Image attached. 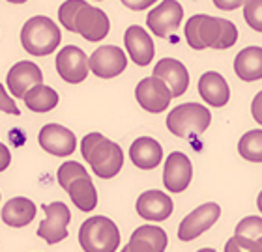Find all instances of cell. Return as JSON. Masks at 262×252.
Segmentation results:
<instances>
[{
	"label": "cell",
	"instance_id": "obj_13",
	"mask_svg": "<svg viewBox=\"0 0 262 252\" xmlns=\"http://www.w3.org/2000/svg\"><path fill=\"white\" fill-rule=\"evenodd\" d=\"M111 21L103 10L96 6H90L88 2L81 6L79 15L75 21V34H81L88 41H101L109 34Z\"/></svg>",
	"mask_w": 262,
	"mask_h": 252
},
{
	"label": "cell",
	"instance_id": "obj_22",
	"mask_svg": "<svg viewBox=\"0 0 262 252\" xmlns=\"http://www.w3.org/2000/svg\"><path fill=\"white\" fill-rule=\"evenodd\" d=\"M199 93L210 107H225L230 99L229 83L217 71H206L199 79Z\"/></svg>",
	"mask_w": 262,
	"mask_h": 252
},
{
	"label": "cell",
	"instance_id": "obj_35",
	"mask_svg": "<svg viewBox=\"0 0 262 252\" xmlns=\"http://www.w3.org/2000/svg\"><path fill=\"white\" fill-rule=\"evenodd\" d=\"M0 149H2V154H4V165L0 166V170H4L6 166H8V163H10V154H8V148H6V146H0Z\"/></svg>",
	"mask_w": 262,
	"mask_h": 252
},
{
	"label": "cell",
	"instance_id": "obj_23",
	"mask_svg": "<svg viewBox=\"0 0 262 252\" xmlns=\"http://www.w3.org/2000/svg\"><path fill=\"white\" fill-rule=\"evenodd\" d=\"M36 213H38V208L30 198L15 196L4 204L2 220L11 228H23V226H28L32 222Z\"/></svg>",
	"mask_w": 262,
	"mask_h": 252
},
{
	"label": "cell",
	"instance_id": "obj_24",
	"mask_svg": "<svg viewBox=\"0 0 262 252\" xmlns=\"http://www.w3.org/2000/svg\"><path fill=\"white\" fill-rule=\"evenodd\" d=\"M236 75L246 81H260L262 79V47H246L234 58Z\"/></svg>",
	"mask_w": 262,
	"mask_h": 252
},
{
	"label": "cell",
	"instance_id": "obj_21",
	"mask_svg": "<svg viewBox=\"0 0 262 252\" xmlns=\"http://www.w3.org/2000/svg\"><path fill=\"white\" fill-rule=\"evenodd\" d=\"M129 159L141 170H154L163 161V148L158 140L150 137L137 138L129 148Z\"/></svg>",
	"mask_w": 262,
	"mask_h": 252
},
{
	"label": "cell",
	"instance_id": "obj_17",
	"mask_svg": "<svg viewBox=\"0 0 262 252\" xmlns=\"http://www.w3.org/2000/svg\"><path fill=\"white\" fill-rule=\"evenodd\" d=\"M174 204L167 196L163 191L152 189V191L142 192L139 200H137V213L141 215L142 219L152 220V222H161V220L169 219L172 215Z\"/></svg>",
	"mask_w": 262,
	"mask_h": 252
},
{
	"label": "cell",
	"instance_id": "obj_28",
	"mask_svg": "<svg viewBox=\"0 0 262 252\" xmlns=\"http://www.w3.org/2000/svg\"><path fill=\"white\" fill-rule=\"evenodd\" d=\"M234 234L236 236H244V237H249V239H260L262 237V219L260 217H246V219H242L234 228Z\"/></svg>",
	"mask_w": 262,
	"mask_h": 252
},
{
	"label": "cell",
	"instance_id": "obj_16",
	"mask_svg": "<svg viewBox=\"0 0 262 252\" xmlns=\"http://www.w3.org/2000/svg\"><path fill=\"white\" fill-rule=\"evenodd\" d=\"M43 73L34 62H17L15 66L8 71V77H6V84H8V90L13 97H21L25 99L30 90L38 84H43Z\"/></svg>",
	"mask_w": 262,
	"mask_h": 252
},
{
	"label": "cell",
	"instance_id": "obj_25",
	"mask_svg": "<svg viewBox=\"0 0 262 252\" xmlns=\"http://www.w3.org/2000/svg\"><path fill=\"white\" fill-rule=\"evenodd\" d=\"M58 101H60L58 92H55L53 88L45 86V84L34 86L25 95V105L28 107V110H34V112H49L58 105Z\"/></svg>",
	"mask_w": 262,
	"mask_h": 252
},
{
	"label": "cell",
	"instance_id": "obj_5",
	"mask_svg": "<svg viewBox=\"0 0 262 252\" xmlns=\"http://www.w3.org/2000/svg\"><path fill=\"white\" fill-rule=\"evenodd\" d=\"M79 243L84 252H116L120 247V230L109 217L94 215L81 224Z\"/></svg>",
	"mask_w": 262,
	"mask_h": 252
},
{
	"label": "cell",
	"instance_id": "obj_38",
	"mask_svg": "<svg viewBox=\"0 0 262 252\" xmlns=\"http://www.w3.org/2000/svg\"><path fill=\"white\" fill-rule=\"evenodd\" d=\"M196 252H217V250H213V248H201V250H196Z\"/></svg>",
	"mask_w": 262,
	"mask_h": 252
},
{
	"label": "cell",
	"instance_id": "obj_37",
	"mask_svg": "<svg viewBox=\"0 0 262 252\" xmlns=\"http://www.w3.org/2000/svg\"><path fill=\"white\" fill-rule=\"evenodd\" d=\"M6 2H11V4H23V2H27V0H6Z\"/></svg>",
	"mask_w": 262,
	"mask_h": 252
},
{
	"label": "cell",
	"instance_id": "obj_3",
	"mask_svg": "<svg viewBox=\"0 0 262 252\" xmlns=\"http://www.w3.org/2000/svg\"><path fill=\"white\" fill-rule=\"evenodd\" d=\"M58 183L68 194L71 202L75 204L79 211H94L98 206V191L94 187L86 168L81 163L75 161H66L64 165L58 168Z\"/></svg>",
	"mask_w": 262,
	"mask_h": 252
},
{
	"label": "cell",
	"instance_id": "obj_6",
	"mask_svg": "<svg viewBox=\"0 0 262 252\" xmlns=\"http://www.w3.org/2000/svg\"><path fill=\"white\" fill-rule=\"evenodd\" d=\"M210 123H212L210 109L199 103H182L167 116V129L178 138L202 135L210 127Z\"/></svg>",
	"mask_w": 262,
	"mask_h": 252
},
{
	"label": "cell",
	"instance_id": "obj_32",
	"mask_svg": "<svg viewBox=\"0 0 262 252\" xmlns=\"http://www.w3.org/2000/svg\"><path fill=\"white\" fill-rule=\"evenodd\" d=\"M251 114H253V118H255V121H258L262 125V90L255 95V99H253Z\"/></svg>",
	"mask_w": 262,
	"mask_h": 252
},
{
	"label": "cell",
	"instance_id": "obj_11",
	"mask_svg": "<svg viewBox=\"0 0 262 252\" xmlns=\"http://www.w3.org/2000/svg\"><path fill=\"white\" fill-rule=\"evenodd\" d=\"M56 71L66 83L79 84L88 77L90 71V58L84 51L75 45H68L56 55Z\"/></svg>",
	"mask_w": 262,
	"mask_h": 252
},
{
	"label": "cell",
	"instance_id": "obj_26",
	"mask_svg": "<svg viewBox=\"0 0 262 252\" xmlns=\"http://www.w3.org/2000/svg\"><path fill=\"white\" fill-rule=\"evenodd\" d=\"M238 152L246 161L262 163V129L247 131L238 142Z\"/></svg>",
	"mask_w": 262,
	"mask_h": 252
},
{
	"label": "cell",
	"instance_id": "obj_19",
	"mask_svg": "<svg viewBox=\"0 0 262 252\" xmlns=\"http://www.w3.org/2000/svg\"><path fill=\"white\" fill-rule=\"evenodd\" d=\"M154 77H159L161 81L169 84L174 97H180L189 88V73L186 66L176 58H163L154 67Z\"/></svg>",
	"mask_w": 262,
	"mask_h": 252
},
{
	"label": "cell",
	"instance_id": "obj_30",
	"mask_svg": "<svg viewBox=\"0 0 262 252\" xmlns=\"http://www.w3.org/2000/svg\"><path fill=\"white\" fill-rule=\"evenodd\" d=\"M244 17L255 32H262V0H247L244 4Z\"/></svg>",
	"mask_w": 262,
	"mask_h": 252
},
{
	"label": "cell",
	"instance_id": "obj_31",
	"mask_svg": "<svg viewBox=\"0 0 262 252\" xmlns=\"http://www.w3.org/2000/svg\"><path fill=\"white\" fill-rule=\"evenodd\" d=\"M120 2L126 6V8H129V10L142 11V10H146V8H150V6H152L154 2H158V0H120Z\"/></svg>",
	"mask_w": 262,
	"mask_h": 252
},
{
	"label": "cell",
	"instance_id": "obj_9",
	"mask_svg": "<svg viewBox=\"0 0 262 252\" xmlns=\"http://www.w3.org/2000/svg\"><path fill=\"white\" fill-rule=\"evenodd\" d=\"M221 217V208L215 202H208L193 209L186 219L178 226V239L180 241H193L199 236H202L206 230H210L217 219Z\"/></svg>",
	"mask_w": 262,
	"mask_h": 252
},
{
	"label": "cell",
	"instance_id": "obj_1",
	"mask_svg": "<svg viewBox=\"0 0 262 252\" xmlns=\"http://www.w3.org/2000/svg\"><path fill=\"white\" fill-rule=\"evenodd\" d=\"M186 39L195 51L230 49L238 41V28L229 19L199 13L186 22Z\"/></svg>",
	"mask_w": 262,
	"mask_h": 252
},
{
	"label": "cell",
	"instance_id": "obj_27",
	"mask_svg": "<svg viewBox=\"0 0 262 252\" xmlns=\"http://www.w3.org/2000/svg\"><path fill=\"white\" fill-rule=\"evenodd\" d=\"M82 4H84V0H66L64 4L58 8V19H60V24L66 30L75 32V21Z\"/></svg>",
	"mask_w": 262,
	"mask_h": 252
},
{
	"label": "cell",
	"instance_id": "obj_36",
	"mask_svg": "<svg viewBox=\"0 0 262 252\" xmlns=\"http://www.w3.org/2000/svg\"><path fill=\"white\" fill-rule=\"evenodd\" d=\"M257 206H258V211L262 213V191H260V194H258V198H257Z\"/></svg>",
	"mask_w": 262,
	"mask_h": 252
},
{
	"label": "cell",
	"instance_id": "obj_39",
	"mask_svg": "<svg viewBox=\"0 0 262 252\" xmlns=\"http://www.w3.org/2000/svg\"><path fill=\"white\" fill-rule=\"evenodd\" d=\"M120 252H131V250H129V247H127V245H126V247L122 248V250H120Z\"/></svg>",
	"mask_w": 262,
	"mask_h": 252
},
{
	"label": "cell",
	"instance_id": "obj_8",
	"mask_svg": "<svg viewBox=\"0 0 262 252\" xmlns=\"http://www.w3.org/2000/svg\"><path fill=\"white\" fill-rule=\"evenodd\" d=\"M135 97L144 110L152 112V114H159L169 107L170 99L174 95H172V90L169 88V84L152 75V77L142 79L141 83L137 84Z\"/></svg>",
	"mask_w": 262,
	"mask_h": 252
},
{
	"label": "cell",
	"instance_id": "obj_10",
	"mask_svg": "<svg viewBox=\"0 0 262 252\" xmlns=\"http://www.w3.org/2000/svg\"><path fill=\"white\" fill-rule=\"evenodd\" d=\"M184 19V8L178 0H163L159 6L150 10L146 17V24L150 32H154L158 38H167L172 32L180 28V22Z\"/></svg>",
	"mask_w": 262,
	"mask_h": 252
},
{
	"label": "cell",
	"instance_id": "obj_15",
	"mask_svg": "<svg viewBox=\"0 0 262 252\" xmlns=\"http://www.w3.org/2000/svg\"><path fill=\"white\" fill-rule=\"evenodd\" d=\"M38 140L45 152H49L51 155H56V157H68L77 148L75 135L60 123H47L41 127Z\"/></svg>",
	"mask_w": 262,
	"mask_h": 252
},
{
	"label": "cell",
	"instance_id": "obj_29",
	"mask_svg": "<svg viewBox=\"0 0 262 252\" xmlns=\"http://www.w3.org/2000/svg\"><path fill=\"white\" fill-rule=\"evenodd\" d=\"M225 252H262V245L258 239H249L234 234L225 245Z\"/></svg>",
	"mask_w": 262,
	"mask_h": 252
},
{
	"label": "cell",
	"instance_id": "obj_14",
	"mask_svg": "<svg viewBox=\"0 0 262 252\" xmlns=\"http://www.w3.org/2000/svg\"><path fill=\"white\" fill-rule=\"evenodd\" d=\"M193 180V166L191 161L182 152H172L165 161L163 168V185L169 192L186 191Z\"/></svg>",
	"mask_w": 262,
	"mask_h": 252
},
{
	"label": "cell",
	"instance_id": "obj_40",
	"mask_svg": "<svg viewBox=\"0 0 262 252\" xmlns=\"http://www.w3.org/2000/svg\"><path fill=\"white\" fill-rule=\"evenodd\" d=\"M258 243H260V245H262V237H260V239H258Z\"/></svg>",
	"mask_w": 262,
	"mask_h": 252
},
{
	"label": "cell",
	"instance_id": "obj_20",
	"mask_svg": "<svg viewBox=\"0 0 262 252\" xmlns=\"http://www.w3.org/2000/svg\"><path fill=\"white\" fill-rule=\"evenodd\" d=\"M169 245V237L165 234L163 228L159 226H139L129 237V247L131 252H165Z\"/></svg>",
	"mask_w": 262,
	"mask_h": 252
},
{
	"label": "cell",
	"instance_id": "obj_7",
	"mask_svg": "<svg viewBox=\"0 0 262 252\" xmlns=\"http://www.w3.org/2000/svg\"><path fill=\"white\" fill-rule=\"evenodd\" d=\"M45 219L39 222L38 236L49 245L64 241L68 237V224L71 220V211L68 209L64 202H53L43 204Z\"/></svg>",
	"mask_w": 262,
	"mask_h": 252
},
{
	"label": "cell",
	"instance_id": "obj_12",
	"mask_svg": "<svg viewBox=\"0 0 262 252\" xmlns=\"http://www.w3.org/2000/svg\"><path fill=\"white\" fill-rule=\"evenodd\" d=\"M127 67L126 53L116 45L98 47L90 55V71L99 79L118 77Z\"/></svg>",
	"mask_w": 262,
	"mask_h": 252
},
{
	"label": "cell",
	"instance_id": "obj_41",
	"mask_svg": "<svg viewBox=\"0 0 262 252\" xmlns=\"http://www.w3.org/2000/svg\"><path fill=\"white\" fill-rule=\"evenodd\" d=\"M96 2H99V0H96Z\"/></svg>",
	"mask_w": 262,
	"mask_h": 252
},
{
	"label": "cell",
	"instance_id": "obj_4",
	"mask_svg": "<svg viewBox=\"0 0 262 252\" xmlns=\"http://www.w3.org/2000/svg\"><path fill=\"white\" fill-rule=\"evenodd\" d=\"M62 41L60 28L49 17L36 15L30 17L21 30V43L27 53L32 56H45L55 53Z\"/></svg>",
	"mask_w": 262,
	"mask_h": 252
},
{
	"label": "cell",
	"instance_id": "obj_34",
	"mask_svg": "<svg viewBox=\"0 0 262 252\" xmlns=\"http://www.w3.org/2000/svg\"><path fill=\"white\" fill-rule=\"evenodd\" d=\"M0 92H2V99H4V105H2V110L4 112H8V114H19V109L15 107V103L10 99V95H8V92H6L4 86H0Z\"/></svg>",
	"mask_w": 262,
	"mask_h": 252
},
{
	"label": "cell",
	"instance_id": "obj_2",
	"mask_svg": "<svg viewBox=\"0 0 262 252\" xmlns=\"http://www.w3.org/2000/svg\"><path fill=\"white\" fill-rule=\"evenodd\" d=\"M81 154L94 174L101 180L115 178L124 166V152L120 144L105 138L101 133H88L81 142Z\"/></svg>",
	"mask_w": 262,
	"mask_h": 252
},
{
	"label": "cell",
	"instance_id": "obj_18",
	"mask_svg": "<svg viewBox=\"0 0 262 252\" xmlns=\"http://www.w3.org/2000/svg\"><path fill=\"white\" fill-rule=\"evenodd\" d=\"M124 43L129 53L131 60L135 62L137 66H148L154 60L156 49H154V41L150 38V34L142 27H129L124 34Z\"/></svg>",
	"mask_w": 262,
	"mask_h": 252
},
{
	"label": "cell",
	"instance_id": "obj_33",
	"mask_svg": "<svg viewBox=\"0 0 262 252\" xmlns=\"http://www.w3.org/2000/svg\"><path fill=\"white\" fill-rule=\"evenodd\" d=\"M247 0H213V4L215 8L219 10H225V11H232L236 8H240L242 4H246Z\"/></svg>",
	"mask_w": 262,
	"mask_h": 252
}]
</instances>
